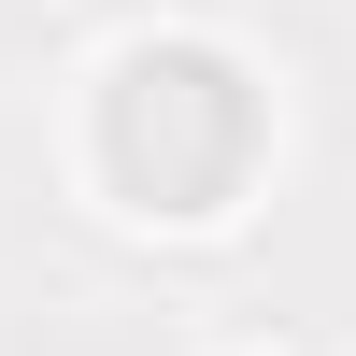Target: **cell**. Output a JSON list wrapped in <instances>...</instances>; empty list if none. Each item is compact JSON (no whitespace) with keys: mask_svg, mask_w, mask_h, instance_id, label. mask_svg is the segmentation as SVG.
Here are the masks:
<instances>
[{"mask_svg":"<svg viewBox=\"0 0 356 356\" xmlns=\"http://www.w3.org/2000/svg\"><path fill=\"white\" fill-rule=\"evenodd\" d=\"M100 129H114V171H129V186H157L171 214H200V200L257 157V100H243V72H228V57H200V43H143L129 72H114Z\"/></svg>","mask_w":356,"mask_h":356,"instance_id":"obj_1","label":"cell"}]
</instances>
